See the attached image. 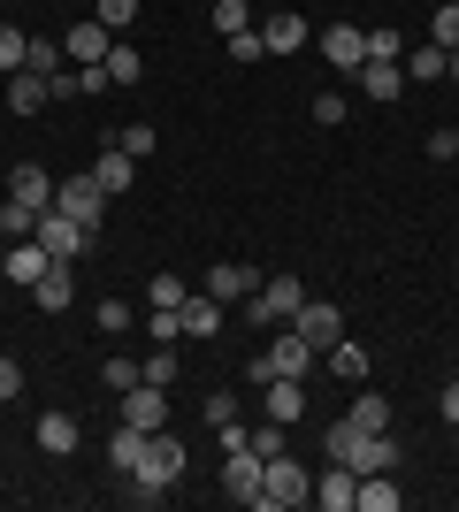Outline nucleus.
Wrapping results in <instances>:
<instances>
[{
    "label": "nucleus",
    "mask_w": 459,
    "mask_h": 512,
    "mask_svg": "<svg viewBox=\"0 0 459 512\" xmlns=\"http://www.w3.org/2000/svg\"><path fill=\"white\" fill-rule=\"evenodd\" d=\"M184 467H192V451H184V436H169V428H153L146 436V459H138L131 474H123V497L131 505H161V497L184 482Z\"/></svg>",
    "instance_id": "nucleus-1"
},
{
    "label": "nucleus",
    "mask_w": 459,
    "mask_h": 512,
    "mask_svg": "<svg viewBox=\"0 0 459 512\" xmlns=\"http://www.w3.org/2000/svg\"><path fill=\"white\" fill-rule=\"evenodd\" d=\"M329 459H337V467H352V474H391V467H398V436L337 421V428H329Z\"/></svg>",
    "instance_id": "nucleus-2"
},
{
    "label": "nucleus",
    "mask_w": 459,
    "mask_h": 512,
    "mask_svg": "<svg viewBox=\"0 0 459 512\" xmlns=\"http://www.w3.org/2000/svg\"><path fill=\"white\" fill-rule=\"evenodd\" d=\"M261 512H299V505H314V482H306V467L291 459V451H276L261 467V497H253Z\"/></svg>",
    "instance_id": "nucleus-3"
},
{
    "label": "nucleus",
    "mask_w": 459,
    "mask_h": 512,
    "mask_svg": "<svg viewBox=\"0 0 459 512\" xmlns=\"http://www.w3.org/2000/svg\"><path fill=\"white\" fill-rule=\"evenodd\" d=\"M314 367H322V352H314V344H306L299 329H291V321H284V337L268 344L261 360L245 367V375H253V383H276V375H291V383H306V375H314Z\"/></svg>",
    "instance_id": "nucleus-4"
},
{
    "label": "nucleus",
    "mask_w": 459,
    "mask_h": 512,
    "mask_svg": "<svg viewBox=\"0 0 459 512\" xmlns=\"http://www.w3.org/2000/svg\"><path fill=\"white\" fill-rule=\"evenodd\" d=\"M54 214H69V222L100 230V214H108V192H100V176H54Z\"/></svg>",
    "instance_id": "nucleus-5"
},
{
    "label": "nucleus",
    "mask_w": 459,
    "mask_h": 512,
    "mask_svg": "<svg viewBox=\"0 0 459 512\" xmlns=\"http://www.w3.org/2000/svg\"><path fill=\"white\" fill-rule=\"evenodd\" d=\"M299 306H306L299 276H261V291H253V306H245V314H253V321H276V329H284Z\"/></svg>",
    "instance_id": "nucleus-6"
},
{
    "label": "nucleus",
    "mask_w": 459,
    "mask_h": 512,
    "mask_svg": "<svg viewBox=\"0 0 459 512\" xmlns=\"http://www.w3.org/2000/svg\"><path fill=\"white\" fill-rule=\"evenodd\" d=\"M31 237H39V245H46L54 260H77V253H92V230H85V222H69V214H54V207L39 214V230H31Z\"/></svg>",
    "instance_id": "nucleus-7"
},
{
    "label": "nucleus",
    "mask_w": 459,
    "mask_h": 512,
    "mask_svg": "<svg viewBox=\"0 0 459 512\" xmlns=\"http://www.w3.org/2000/svg\"><path fill=\"white\" fill-rule=\"evenodd\" d=\"M261 467H268V459H261V451H222V490H230V497H238V505H253V497H261Z\"/></svg>",
    "instance_id": "nucleus-8"
},
{
    "label": "nucleus",
    "mask_w": 459,
    "mask_h": 512,
    "mask_svg": "<svg viewBox=\"0 0 459 512\" xmlns=\"http://www.w3.org/2000/svg\"><path fill=\"white\" fill-rule=\"evenodd\" d=\"M322 62H329V69H345V77H360V62H368V31L329 23V31H322Z\"/></svg>",
    "instance_id": "nucleus-9"
},
{
    "label": "nucleus",
    "mask_w": 459,
    "mask_h": 512,
    "mask_svg": "<svg viewBox=\"0 0 459 512\" xmlns=\"http://www.w3.org/2000/svg\"><path fill=\"white\" fill-rule=\"evenodd\" d=\"M291 329H299V337L314 344V352H329V344L345 337V314H337V306H322V299H306L299 314H291Z\"/></svg>",
    "instance_id": "nucleus-10"
},
{
    "label": "nucleus",
    "mask_w": 459,
    "mask_h": 512,
    "mask_svg": "<svg viewBox=\"0 0 459 512\" xmlns=\"http://www.w3.org/2000/svg\"><path fill=\"white\" fill-rule=\"evenodd\" d=\"M8 199L31 207V214H46V207H54V176H46L39 161H16V169H8Z\"/></svg>",
    "instance_id": "nucleus-11"
},
{
    "label": "nucleus",
    "mask_w": 459,
    "mask_h": 512,
    "mask_svg": "<svg viewBox=\"0 0 459 512\" xmlns=\"http://www.w3.org/2000/svg\"><path fill=\"white\" fill-rule=\"evenodd\" d=\"M123 421H131V428H161V421H169V390H161V383H131V390H123Z\"/></svg>",
    "instance_id": "nucleus-12"
},
{
    "label": "nucleus",
    "mask_w": 459,
    "mask_h": 512,
    "mask_svg": "<svg viewBox=\"0 0 459 512\" xmlns=\"http://www.w3.org/2000/svg\"><path fill=\"white\" fill-rule=\"evenodd\" d=\"M322 367L337 375V383H368V375H375V360H368V344H360V337H337L322 352Z\"/></svg>",
    "instance_id": "nucleus-13"
},
{
    "label": "nucleus",
    "mask_w": 459,
    "mask_h": 512,
    "mask_svg": "<svg viewBox=\"0 0 459 512\" xmlns=\"http://www.w3.org/2000/svg\"><path fill=\"white\" fill-rule=\"evenodd\" d=\"M46 260H54V253H46L39 237H16V245H8V260H0V276H8V283H23V291H31V283L46 276Z\"/></svg>",
    "instance_id": "nucleus-14"
},
{
    "label": "nucleus",
    "mask_w": 459,
    "mask_h": 512,
    "mask_svg": "<svg viewBox=\"0 0 459 512\" xmlns=\"http://www.w3.org/2000/svg\"><path fill=\"white\" fill-rule=\"evenodd\" d=\"M31 299H39L46 314H62V306H77V276H69V260H46V276L31 283Z\"/></svg>",
    "instance_id": "nucleus-15"
},
{
    "label": "nucleus",
    "mask_w": 459,
    "mask_h": 512,
    "mask_svg": "<svg viewBox=\"0 0 459 512\" xmlns=\"http://www.w3.org/2000/svg\"><path fill=\"white\" fill-rule=\"evenodd\" d=\"M92 176H100V192H131V184H138V153H123V146H115V138H108V146H100V169H92Z\"/></svg>",
    "instance_id": "nucleus-16"
},
{
    "label": "nucleus",
    "mask_w": 459,
    "mask_h": 512,
    "mask_svg": "<svg viewBox=\"0 0 459 512\" xmlns=\"http://www.w3.org/2000/svg\"><path fill=\"white\" fill-rule=\"evenodd\" d=\"M314 505H329V512H352V505H360V474L329 459V474L314 482Z\"/></svg>",
    "instance_id": "nucleus-17"
},
{
    "label": "nucleus",
    "mask_w": 459,
    "mask_h": 512,
    "mask_svg": "<svg viewBox=\"0 0 459 512\" xmlns=\"http://www.w3.org/2000/svg\"><path fill=\"white\" fill-rule=\"evenodd\" d=\"M261 46H268V54H299V46H306V16H299V8H276V16L261 23Z\"/></svg>",
    "instance_id": "nucleus-18"
},
{
    "label": "nucleus",
    "mask_w": 459,
    "mask_h": 512,
    "mask_svg": "<svg viewBox=\"0 0 459 512\" xmlns=\"http://www.w3.org/2000/svg\"><path fill=\"white\" fill-rule=\"evenodd\" d=\"M253 291H261V276H253V268H238V260H222V268H207V299H253Z\"/></svg>",
    "instance_id": "nucleus-19"
},
{
    "label": "nucleus",
    "mask_w": 459,
    "mask_h": 512,
    "mask_svg": "<svg viewBox=\"0 0 459 512\" xmlns=\"http://www.w3.org/2000/svg\"><path fill=\"white\" fill-rule=\"evenodd\" d=\"M108 46H115V39H108V23L92 16V23H77V31L62 39V54H69V62H85V69H92V62H108Z\"/></svg>",
    "instance_id": "nucleus-20"
},
{
    "label": "nucleus",
    "mask_w": 459,
    "mask_h": 512,
    "mask_svg": "<svg viewBox=\"0 0 459 512\" xmlns=\"http://www.w3.org/2000/svg\"><path fill=\"white\" fill-rule=\"evenodd\" d=\"M46 100H54V92H46V69H16V77H8V115H39Z\"/></svg>",
    "instance_id": "nucleus-21"
},
{
    "label": "nucleus",
    "mask_w": 459,
    "mask_h": 512,
    "mask_svg": "<svg viewBox=\"0 0 459 512\" xmlns=\"http://www.w3.org/2000/svg\"><path fill=\"white\" fill-rule=\"evenodd\" d=\"M360 92H368L375 107L398 100V92H406V62H360Z\"/></svg>",
    "instance_id": "nucleus-22"
},
{
    "label": "nucleus",
    "mask_w": 459,
    "mask_h": 512,
    "mask_svg": "<svg viewBox=\"0 0 459 512\" xmlns=\"http://www.w3.org/2000/svg\"><path fill=\"white\" fill-rule=\"evenodd\" d=\"M268 390V421H299V413H306V383H291V375H276V383H261Z\"/></svg>",
    "instance_id": "nucleus-23"
},
{
    "label": "nucleus",
    "mask_w": 459,
    "mask_h": 512,
    "mask_svg": "<svg viewBox=\"0 0 459 512\" xmlns=\"http://www.w3.org/2000/svg\"><path fill=\"white\" fill-rule=\"evenodd\" d=\"M146 436H153V428H131V421H123V428L108 436V467H115V474H131L138 459H146Z\"/></svg>",
    "instance_id": "nucleus-24"
},
{
    "label": "nucleus",
    "mask_w": 459,
    "mask_h": 512,
    "mask_svg": "<svg viewBox=\"0 0 459 512\" xmlns=\"http://www.w3.org/2000/svg\"><path fill=\"white\" fill-rule=\"evenodd\" d=\"M215 329H222V299L192 291V299H184V337H215Z\"/></svg>",
    "instance_id": "nucleus-25"
},
{
    "label": "nucleus",
    "mask_w": 459,
    "mask_h": 512,
    "mask_svg": "<svg viewBox=\"0 0 459 512\" xmlns=\"http://www.w3.org/2000/svg\"><path fill=\"white\" fill-rule=\"evenodd\" d=\"M39 451L46 459H69V451H77V421H69V413H46L39 421Z\"/></svg>",
    "instance_id": "nucleus-26"
},
{
    "label": "nucleus",
    "mask_w": 459,
    "mask_h": 512,
    "mask_svg": "<svg viewBox=\"0 0 459 512\" xmlns=\"http://www.w3.org/2000/svg\"><path fill=\"white\" fill-rule=\"evenodd\" d=\"M108 85H138V77H146V54H138V46H108Z\"/></svg>",
    "instance_id": "nucleus-27"
},
{
    "label": "nucleus",
    "mask_w": 459,
    "mask_h": 512,
    "mask_svg": "<svg viewBox=\"0 0 459 512\" xmlns=\"http://www.w3.org/2000/svg\"><path fill=\"white\" fill-rule=\"evenodd\" d=\"M360 512H398V482L391 474H360Z\"/></svg>",
    "instance_id": "nucleus-28"
},
{
    "label": "nucleus",
    "mask_w": 459,
    "mask_h": 512,
    "mask_svg": "<svg viewBox=\"0 0 459 512\" xmlns=\"http://www.w3.org/2000/svg\"><path fill=\"white\" fill-rule=\"evenodd\" d=\"M23 62H31V31H16V23H0V77H16Z\"/></svg>",
    "instance_id": "nucleus-29"
},
{
    "label": "nucleus",
    "mask_w": 459,
    "mask_h": 512,
    "mask_svg": "<svg viewBox=\"0 0 459 512\" xmlns=\"http://www.w3.org/2000/svg\"><path fill=\"white\" fill-rule=\"evenodd\" d=\"M345 421H352V428H391V398H375V390H360Z\"/></svg>",
    "instance_id": "nucleus-30"
},
{
    "label": "nucleus",
    "mask_w": 459,
    "mask_h": 512,
    "mask_svg": "<svg viewBox=\"0 0 459 512\" xmlns=\"http://www.w3.org/2000/svg\"><path fill=\"white\" fill-rule=\"evenodd\" d=\"M207 16H215V31H222V39H238V31H253V16H245V0H215Z\"/></svg>",
    "instance_id": "nucleus-31"
},
{
    "label": "nucleus",
    "mask_w": 459,
    "mask_h": 512,
    "mask_svg": "<svg viewBox=\"0 0 459 512\" xmlns=\"http://www.w3.org/2000/svg\"><path fill=\"white\" fill-rule=\"evenodd\" d=\"M115 146H123V153H138V161H146V153L161 146V130H153V123H123V130H115Z\"/></svg>",
    "instance_id": "nucleus-32"
},
{
    "label": "nucleus",
    "mask_w": 459,
    "mask_h": 512,
    "mask_svg": "<svg viewBox=\"0 0 459 512\" xmlns=\"http://www.w3.org/2000/svg\"><path fill=\"white\" fill-rule=\"evenodd\" d=\"M429 39H437L444 54H452V46H459V0H444L437 16H429Z\"/></svg>",
    "instance_id": "nucleus-33"
},
{
    "label": "nucleus",
    "mask_w": 459,
    "mask_h": 512,
    "mask_svg": "<svg viewBox=\"0 0 459 512\" xmlns=\"http://www.w3.org/2000/svg\"><path fill=\"white\" fill-rule=\"evenodd\" d=\"M31 230H39V214L16 207V199H0V237H31Z\"/></svg>",
    "instance_id": "nucleus-34"
},
{
    "label": "nucleus",
    "mask_w": 459,
    "mask_h": 512,
    "mask_svg": "<svg viewBox=\"0 0 459 512\" xmlns=\"http://www.w3.org/2000/svg\"><path fill=\"white\" fill-rule=\"evenodd\" d=\"M245 451L276 459V451H284V421H261V428H245Z\"/></svg>",
    "instance_id": "nucleus-35"
},
{
    "label": "nucleus",
    "mask_w": 459,
    "mask_h": 512,
    "mask_svg": "<svg viewBox=\"0 0 459 512\" xmlns=\"http://www.w3.org/2000/svg\"><path fill=\"white\" fill-rule=\"evenodd\" d=\"M444 62H452V54H444L437 39H429V46H414V85H429V77H444Z\"/></svg>",
    "instance_id": "nucleus-36"
},
{
    "label": "nucleus",
    "mask_w": 459,
    "mask_h": 512,
    "mask_svg": "<svg viewBox=\"0 0 459 512\" xmlns=\"http://www.w3.org/2000/svg\"><path fill=\"white\" fill-rule=\"evenodd\" d=\"M46 92H54V100H85V69H54Z\"/></svg>",
    "instance_id": "nucleus-37"
},
{
    "label": "nucleus",
    "mask_w": 459,
    "mask_h": 512,
    "mask_svg": "<svg viewBox=\"0 0 459 512\" xmlns=\"http://www.w3.org/2000/svg\"><path fill=\"white\" fill-rule=\"evenodd\" d=\"M92 314H100V337H115V329H131V306H123V299H100Z\"/></svg>",
    "instance_id": "nucleus-38"
},
{
    "label": "nucleus",
    "mask_w": 459,
    "mask_h": 512,
    "mask_svg": "<svg viewBox=\"0 0 459 512\" xmlns=\"http://www.w3.org/2000/svg\"><path fill=\"white\" fill-rule=\"evenodd\" d=\"M398 54H406L398 31H368V62H398Z\"/></svg>",
    "instance_id": "nucleus-39"
},
{
    "label": "nucleus",
    "mask_w": 459,
    "mask_h": 512,
    "mask_svg": "<svg viewBox=\"0 0 459 512\" xmlns=\"http://www.w3.org/2000/svg\"><path fill=\"white\" fill-rule=\"evenodd\" d=\"M23 69H46V77H54V69H62V39H31V62Z\"/></svg>",
    "instance_id": "nucleus-40"
},
{
    "label": "nucleus",
    "mask_w": 459,
    "mask_h": 512,
    "mask_svg": "<svg viewBox=\"0 0 459 512\" xmlns=\"http://www.w3.org/2000/svg\"><path fill=\"white\" fill-rule=\"evenodd\" d=\"M184 299H192V291H184L176 276H153V291H146V306H184Z\"/></svg>",
    "instance_id": "nucleus-41"
},
{
    "label": "nucleus",
    "mask_w": 459,
    "mask_h": 512,
    "mask_svg": "<svg viewBox=\"0 0 459 512\" xmlns=\"http://www.w3.org/2000/svg\"><path fill=\"white\" fill-rule=\"evenodd\" d=\"M100 383H108L115 398H123V390H131V383H146V375H138V360H108V375H100Z\"/></svg>",
    "instance_id": "nucleus-42"
},
{
    "label": "nucleus",
    "mask_w": 459,
    "mask_h": 512,
    "mask_svg": "<svg viewBox=\"0 0 459 512\" xmlns=\"http://www.w3.org/2000/svg\"><path fill=\"white\" fill-rule=\"evenodd\" d=\"M138 8H146V0H100V23H108V31H123Z\"/></svg>",
    "instance_id": "nucleus-43"
},
{
    "label": "nucleus",
    "mask_w": 459,
    "mask_h": 512,
    "mask_svg": "<svg viewBox=\"0 0 459 512\" xmlns=\"http://www.w3.org/2000/svg\"><path fill=\"white\" fill-rule=\"evenodd\" d=\"M138 375H146V383H161V390H169V383H176V360H169V352H153V360H138Z\"/></svg>",
    "instance_id": "nucleus-44"
},
{
    "label": "nucleus",
    "mask_w": 459,
    "mask_h": 512,
    "mask_svg": "<svg viewBox=\"0 0 459 512\" xmlns=\"http://www.w3.org/2000/svg\"><path fill=\"white\" fill-rule=\"evenodd\" d=\"M268 46H261V31H238V39H230V62H261Z\"/></svg>",
    "instance_id": "nucleus-45"
},
{
    "label": "nucleus",
    "mask_w": 459,
    "mask_h": 512,
    "mask_svg": "<svg viewBox=\"0 0 459 512\" xmlns=\"http://www.w3.org/2000/svg\"><path fill=\"white\" fill-rule=\"evenodd\" d=\"M452 153H459V130H452V123L429 130V161H452Z\"/></svg>",
    "instance_id": "nucleus-46"
},
{
    "label": "nucleus",
    "mask_w": 459,
    "mask_h": 512,
    "mask_svg": "<svg viewBox=\"0 0 459 512\" xmlns=\"http://www.w3.org/2000/svg\"><path fill=\"white\" fill-rule=\"evenodd\" d=\"M314 123H345V100H337V92H314Z\"/></svg>",
    "instance_id": "nucleus-47"
},
{
    "label": "nucleus",
    "mask_w": 459,
    "mask_h": 512,
    "mask_svg": "<svg viewBox=\"0 0 459 512\" xmlns=\"http://www.w3.org/2000/svg\"><path fill=\"white\" fill-rule=\"evenodd\" d=\"M16 390H23V367H16V360H0V406H8Z\"/></svg>",
    "instance_id": "nucleus-48"
},
{
    "label": "nucleus",
    "mask_w": 459,
    "mask_h": 512,
    "mask_svg": "<svg viewBox=\"0 0 459 512\" xmlns=\"http://www.w3.org/2000/svg\"><path fill=\"white\" fill-rule=\"evenodd\" d=\"M437 406H444V421L459 428V375H452V383H444V398H437Z\"/></svg>",
    "instance_id": "nucleus-49"
},
{
    "label": "nucleus",
    "mask_w": 459,
    "mask_h": 512,
    "mask_svg": "<svg viewBox=\"0 0 459 512\" xmlns=\"http://www.w3.org/2000/svg\"><path fill=\"white\" fill-rule=\"evenodd\" d=\"M452 130H459V115H452Z\"/></svg>",
    "instance_id": "nucleus-50"
},
{
    "label": "nucleus",
    "mask_w": 459,
    "mask_h": 512,
    "mask_svg": "<svg viewBox=\"0 0 459 512\" xmlns=\"http://www.w3.org/2000/svg\"><path fill=\"white\" fill-rule=\"evenodd\" d=\"M207 8H215V0H207Z\"/></svg>",
    "instance_id": "nucleus-51"
}]
</instances>
